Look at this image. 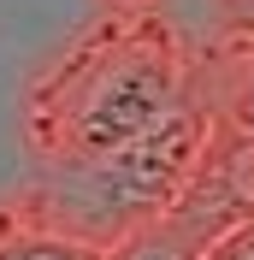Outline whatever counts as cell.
Instances as JSON below:
<instances>
[{"mask_svg": "<svg viewBox=\"0 0 254 260\" xmlns=\"http://www.w3.org/2000/svg\"><path fill=\"white\" fill-rule=\"evenodd\" d=\"M201 107L195 48L160 6H118L24 101V136L42 172L89 166L148 142Z\"/></svg>", "mask_w": 254, "mask_h": 260, "instance_id": "cell-1", "label": "cell"}, {"mask_svg": "<svg viewBox=\"0 0 254 260\" xmlns=\"http://www.w3.org/2000/svg\"><path fill=\"white\" fill-rule=\"evenodd\" d=\"M207 130H213V113L201 101L183 118H172L166 130H154L148 142L124 148V154L65 166V172H42L6 207L36 219V225H48V231H65L77 243L112 248V243H124L130 231L154 225V219H166L177 207V195L189 189L195 160L207 148Z\"/></svg>", "mask_w": 254, "mask_h": 260, "instance_id": "cell-2", "label": "cell"}, {"mask_svg": "<svg viewBox=\"0 0 254 260\" xmlns=\"http://www.w3.org/2000/svg\"><path fill=\"white\" fill-rule=\"evenodd\" d=\"M195 89L213 118L254 136V30H231L213 48H195Z\"/></svg>", "mask_w": 254, "mask_h": 260, "instance_id": "cell-3", "label": "cell"}, {"mask_svg": "<svg viewBox=\"0 0 254 260\" xmlns=\"http://www.w3.org/2000/svg\"><path fill=\"white\" fill-rule=\"evenodd\" d=\"M0 260H107V248L77 243L65 231H48L36 219H24V213L0 207Z\"/></svg>", "mask_w": 254, "mask_h": 260, "instance_id": "cell-4", "label": "cell"}, {"mask_svg": "<svg viewBox=\"0 0 254 260\" xmlns=\"http://www.w3.org/2000/svg\"><path fill=\"white\" fill-rule=\"evenodd\" d=\"M107 260H207V237H195L177 213H166L154 225L130 231L124 243H112Z\"/></svg>", "mask_w": 254, "mask_h": 260, "instance_id": "cell-5", "label": "cell"}, {"mask_svg": "<svg viewBox=\"0 0 254 260\" xmlns=\"http://www.w3.org/2000/svg\"><path fill=\"white\" fill-rule=\"evenodd\" d=\"M207 260H254V219L237 225V231H225L219 243L207 248Z\"/></svg>", "mask_w": 254, "mask_h": 260, "instance_id": "cell-6", "label": "cell"}, {"mask_svg": "<svg viewBox=\"0 0 254 260\" xmlns=\"http://www.w3.org/2000/svg\"><path fill=\"white\" fill-rule=\"evenodd\" d=\"M118 6H154V0H118Z\"/></svg>", "mask_w": 254, "mask_h": 260, "instance_id": "cell-7", "label": "cell"}, {"mask_svg": "<svg viewBox=\"0 0 254 260\" xmlns=\"http://www.w3.org/2000/svg\"><path fill=\"white\" fill-rule=\"evenodd\" d=\"M237 30H254V12H248V18H242V24H237Z\"/></svg>", "mask_w": 254, "mask_h": 260, "instance_id": "cell-8", "label": "cell"}]
</instances>
